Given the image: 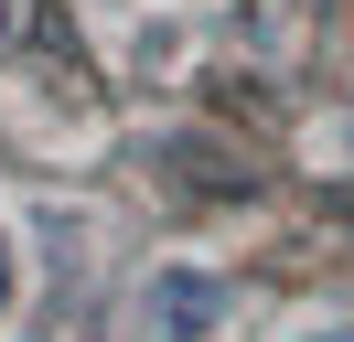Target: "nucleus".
<instances>
[{"mask_svg": "<svg viewBox=\"0 0 354 342\" xmlns=\"http://www.w3.org/2000/svg\"><path fill=\"white\" fill-rule=\"evenodd\" d=\"M11 289H22V268H11V235H0V321H11Z\"/></svg>", "mask_w": 354, "mask_h": 342, "instance_id": "obj_2", "label": "nucleus"}, {"mask_svg": "<svg viewBox=\"0 0 354 342\" xmlns=\"http://www.w3.org/2000/svg\"><path fill=\"white\" fill-rule=\"evenodd\" d=\"M301 342H354V321H322V332H301Z\"/></svg>", "mask_w": 354, "mask_h": 342, "instance_id": "obj_3", "label": "nucleus"}, {"mask_svg": "<svg viewBox=\"0 0 354 342\" xmlns=\"http://www.w3.org/2000/svg\"><path fill=\"white\" fill-rule=\"evenodd\" d=\"M11 32H22V11H11V0H0V43H11Z\"/></svg>", "mask_w": 354, "mask_h": 342, "instance_id": "obj_4", "label": "nucleus"}, {"mask_svg": "<svg viewBox=\"0 0 354 342\" xmlns=\"http://www.w3.org/2000/svg\"><path fill=\"white\" fill-rule=\"evenodd\" d=\"M140 321H151V342H215V321H225V278H204V268H161L151 299H140Z\"/></svg>", "mask_w": 354, "mask_h": 342, "instance_id": "obj_1", "label": "nucleus"}]
</instances>
